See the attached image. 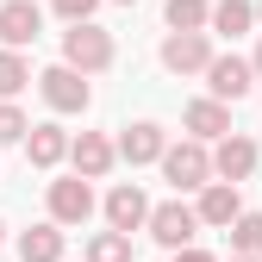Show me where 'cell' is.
<instances>
[{"mask_svg": "<svg viewBox=\"0 0 262 262\" xmlns=\"http://www.w3.org/2000/svg\"><path fill=\"white\" fill-rule=\"evenodd\" d=\"M162 150H169V138H162V125H150V119H144V125H131L125 138L113 144V156H125L131 169H138V162H162Z\"/></svg>", "mask_w": 262, "mask_h": 262, "instance_id": "cell-13", "label": "cell"}, {"mask_svg": "<svg viewBox=\"0 0 262 262\" xmlns=\"http://www.w3.org/2000/svg\"><path fill=\"white\" fill-rule=\"evenodd\" d=\"M0 244H7V225H0Z\"/></svg>", "mask_w": 262, "mask_h": 262, "instance_id": "cell-27", "label": "cell"}, {"mask_svg": "<svg viewBox=\"0 0 262 262\" xmlns=\"http://www.w3.org/2000/svg\"><path fill=\"white\" fill-rule=\"evenodd\" d=\"M256 25H262V0H256Z\"/></svg>", "mask_w": 262, "mask_h": 262, "instance_id": "cell-26", "label": "cell"}, {"mask_svg": "<svg viewBox=\"0 0 262 262\" xmlns=\"http://www.w3.org/2000/svg\"><path fill=\"white\" fill-rule=\"evenodd\" d=\"M119 7H131V0H119Z\"/></svg>", "mask_w": 262, "mask_h": 262, "instance_id": "cell-29", "label": "cell"}, {"mask_svg": "<svg viewBox=\"0 0 262 262\" xmlns=\"http://www.w3.org/2000/svg\"><path fill=\"white\" fill-rule=\"evenodd\" d=\"M206 88H212L219 106H231V100H244V94L256 88V75H250L244 56H212V62H206Z\"/></svg>", "mask_w": 262, "mask_h": 262, "instance_id": "cell-6", "label": "cell"}, {"mask_svg": "<svg viewBox=\"0 0 262 262\" xmlns=\"http://www.w3.org/2000/svg\"><path fill=\"white\" fill-rule=\"evenodd\" d=\"M25 81H31V62H25L19 50H0V100H13Z\"/></svg>", "mask_w": 262, "mask_h": 262, "instance_id": "cell-19", "label": "cell"}, {"mask_svg": "<svg viewBox=\"0 0 262 262\" xmlns=\"http://www.w3.org/2000/svg\"><path fill=\"white\" fill-rule=\"evenodd\" d=\"M38 31H44V13H38V0H7V7H0V44H7V50H25V44H38Z\"/></svg>", "mask_w": 262, "mask_h": 262, "instance_id": "cell-8", "label": "cell"}, {"mask_svg": "<svg viewBox=\"0 0 262 262\" xmlns=\"http://www.w3.org/2000/svg\"><path fill=\"white\" fill-rule=\"evenodd\" d=\"M25 156L38 162V169H56V162L69 156V131L62 125H31L25 131Z\"/></svg>", "mask_w": 262, "mask_h": 262, "instance_id": "cell-15", "label": "cell"}, {"mask_svg": "<svg viewBox=\"0 0 262 262\" xmlns=\"http://www.w3.org/2000/svg\"><path fill=\"white\" fill-rule=\"evenodd\" d=\"M162 175H169L175 181V193H193V187H206L212 181V150L206 144H169V150H162Z\"/></svg>", "mask_w": 262, "mask_h": 262, "instance_id": "cell-2", "label": "cell"}, {"mask_svg": "<svg viewBox=\"0 0 262 262\" xmlns=\"http://www.w3.org/2000/svg\"><path fill=\"white\" fill-rule=\"evenodd\" d=\"M50 7L69 19V25H94V7H100V0H50Z\"/></svg>", "mask_w": 262, "mask_h": 262, "instance_id": "cell-23", "label": "cell"}, {"mask_svg": "<svg viewBox=\"0 0 262 262\" xmlns=\"http://www.w3.org/2000/svg\"><path fill=\"white\" fill-rule=\"evenodd\" d=\"M250 75H256V81H262V44H256V56H250Z\"/></svg>", "mask_w": 262, "mask_h": 262, "instance_id": "cell-25", "label": "cell"}, {"mask_svg": "<svg viewBox=\"0 0 262 262\" xmlns=\"http://www.w3.org/2000/svg\"><path fill=\"white\" fill-rule=\"evenodd\" d=\"M25 131H31V125H25V113H19L13 100H0V144H19Z\"/></svg>", "mask_w": 262, "mask_h": 262, "instance_id": "cell-22", "label": "cell"}, {"mask_svg": "<svg viewBox=\"0 0 262 262\" xmlns=\"http://www.w3.org/2000/svg\"><path fill=\"white\" fill-rule=\"evenodd\" d=\"M88 262H131V237H119V231H100L88 244Z\"/></svg>", "mask_w": 262, "mask_h": 262, "instance_id": "cell-21", "label": "cell"}, {"mask_svg": "<svg viewBox=\"0 0 262 262\" xmlns=\"http://www.w3.org/2000/svg\"><path fill=\"white\" fill-rule=\"evenodd\" d=\"M206 0H169V31H206Z\"/></svg>", "mask_w": 262, "mask_h": 262, "instance_id": "cell-20", "label": "cell"}, {"mask_svg": "<svg viewBox=\"0 0 262 262\" xmlns=\"http://www.w3.org/2000/svg\"><path fill=\"white\" fill-rule=\"evenodd\" d=\"M113 31L106 25H69L62 31V69H75V75H100L113 69Z\"/></svg>", "mask_w": 262, "mask_h": 262, "instance_id": "cell-1", "label": "cell"}, {"mask_svg": "<svg viewBox=\"0 0 262 262\" xmlns=\"http://www.w3.org/2000/svg\"><path fill=\"white\" fill-rule=\"evenodd\" d=\"M206 25L225 31V38H244V31L256 25V7H250V0H219V7L206 13Z\"/></svg>", "mask_w": 262, "mask_h": 262, "instance_id": "cell-17", "label": "cell"}, {"mask_svg": "<svg viewBox=\"0 0 262 262\" xmlns=\"http://www.w3.org/2000/svg\"><path fill=\"white\" fill-rule=\"evenodd\" d=\"M212 62V38L206 31H169L162 38V69L169 75H206Z\"/></svg>", "mask_w": 262, "mask_h": 262, "instance_id": "cell-4", "label": "cell"}, {"mask_svg": "<svg viewBox=\"0 0 262 262\" xmlns=\"http://www.w3.org/2000/svg\"><path fill=\"white\" fill-rule=\"evenodd\" d=\"M69 162H75V175H81V181H100L119 156H113V144L100 138V131H81V138H69Z\"/></svg>", "mask_w": 262, "mask_h": 262, "instance_id": "cell-11", "label": "cell"}, {"mask_svg": "<svg viewBox=\"0 0 262 262\" xmlns=\"http://www.w3.org/2000/svg\"><path fill=\"white\" fill-rule=\"evenodd\" d=\"M175 262H219V256H206V250H175Z\"/></svg>", "mask_w": 262, "mask_h": 262, "instance_id": "cell-24", "label": "cell"}, {"mask_svg": "<svg viewBox=\"0 0 262 262\" xmlns=\"http://www.w3.org/2000/svg\"><path fill=\"white\" fill-rule=\"evenodd\" d=\"M88 219H94V187L81 175L50 181V225H88Z\"/></svg>", "mask_w": 262, "mask_h": 262, "instance_id": "cell-5", "label": "cell"}, {"mask_svg": "<svg viewBox=\"0 0 262 262\" xmlns=\"http://www.w3.org/2000/svg\"><path fill=\"white\" fill-rule=\"evenodd\" d=\"M19 256L25 262H62V225H31V231H19Z\"/></svg>", "mask_w": 262, "mask_h": 262, "instance_id": "cell-16", "label": "cell"}, {"mask_svg": "<svg viewBox=\"0 0 262 262\" xmlns=\"http://www.w3.org/2000/svg\"><path fill=\"white\" fill-rule=\"evenodd\" d=\"M150 237L162 244V250H193V231H200V219H193V206H181V200H162V206H150Z\"/></svg>", "mask_w": 262, "mask_h": 262, "instance_id": "cell-3", "label": "cell"}, {"mask_svg": "<svg viewBox=\"0 0 262 262\" xmlns=\"http://www.w3.org/2000/svg\"><path fill=\"white\" fill-rule=\"evenodd\" d=\"M144 219H150V200H144V187H131V181H119V187L106 193V225H113L119 237H131V231H138Z\"/></svg>", "mask_w": 262, "mask_h": 262, "instance_id": "cell-9", "label": "cell"}, {"mask_svg": "<svg viewBox=\"0 0 262 262\" xmlns=\"http://www.w3.org/2000/svg\"><path fill=\"white\" fill-rule=\"evenodd\" d=\"M38 88H44V100H50L56 113H88V100H94V94H88V75H75V69H62V62H56V69H44V75H38Z\"/></svg>", "mask_w": 262, "mask_h": 262, "instance_id": "cell-7", "label": "cell"}, {"mask_svg": "<svg viewBox=\"0 0 262 262\" xmlns=\"http://www.w3.org/2000/svg\"><path fill=\"white\" fill-rule=\"evenodd\" d=\"M237 212H244V200H237V187H231V181H206V187H200V206H193V219H200V225L225 231Z\"/></svg>", "mask_w": 262, "mask_h": 262, "instance_id": "cell-12", "label": "cell"}, {"mask_svg": "<svg viewBox=\"0 0 262 262\" xmlns=\"http://www.w3.org/2000/svg\"><path fill=\"white\" fill-rule=\"evenodd\" d=\"M231 262H250V256H231Z\"/></svg>", "mask_w": 262, "mask_h": 262, "instance_id": "cell-28", "label": "cell"}, {"mask_svg": "<svg viewBox=\"0 0 262 262\" xmlns=\"http://www.w3.org/2000/svg\"><path fill=\"white\" fill-rule=\"evenodd\" d=\"M231 256H250V262H262V212H237L231 225Z\"/></svg>", "mask_w": 262, "mask_h": 262, "instance_id": "cell-18", "label": "cell"}, {"mask_svg": "<svg viewBox=\"0 0 262 262\" xmlns=\"http://www.w3.org/2000/svg\"><path fill=\"white\" fill-rule=\"evenodd\" d=\"M212 175H219V181H231V187L250 181V175H256V144L237 138V131H231V138H219V150H212Z\"/></svg>", "mask_w": 262, "mask_h": 262, "instance_id": "cell-10", "label": "cell"}, {"mask_svg": "<svg viewBox=\"0 0 262 262\" xmlns=\"http://www.w3.org/2000/svg\"><path fill=\"white\" fill-rule=\"evenodd\" d=\"M181 125L193 131V144H212V138H231V106H219V100H193L181 113Z\"/></svg>", "mask_w": 262, "mask_h": 262, "instance_id": "cell-14", "label": "cell"}]
</instances>
